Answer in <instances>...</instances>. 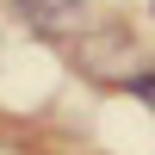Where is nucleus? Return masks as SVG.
<instances>
[{
	"instance_id": "f257e3e1",
	"label": "nucleus",
	"mask_w": 155,
	"mask_h": 155,
	"mask_svg": "<svg viewBox=\"0 0 155 155\" xmlns=\"http://www.w3.org/2000/svg\"><path fill=\"white\" fill-rule=\"evenodd\" d=\"M81 0H19V19L31 25V31H44V37H62V31H74L81 25Z\"/></svg>"
},
{
	"instance_id": "f03ea898",
	"label": "nucleus",
	"mask_w": 155,
	"mask_h": 155,
	"mask_svg": "<svg viewBox=\"0 0 155 155\" xmlns=\"http://www.w3.org/2000/svg\"><path fill=\"white\" fill-rule=\"evenodd\" d=\"M130 87H137V93H143V99H149V106H155V74H137V81H130Z\"/></svg>"
}]
</instances>
